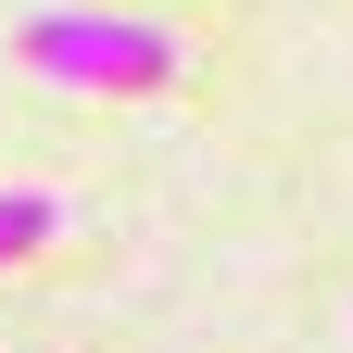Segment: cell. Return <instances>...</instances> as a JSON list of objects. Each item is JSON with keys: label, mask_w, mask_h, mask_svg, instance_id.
Masks as SVG:
<instances>
[{"label": "cell", "mask_w": 353, "mask_h": 353, "mask_svg": "<svg viewBox=\"0 0 353 353\" xmlns=\"http://www.w3.org/2000/svg\"><path fill=\"white\" fill-rule=\"evenodd\" d=\"M13 51L51 88H176V63H190L152 13H101V0H38L13 26Z\"/></svg>", "instance_id": "6da1fadb"}]
</instances>
